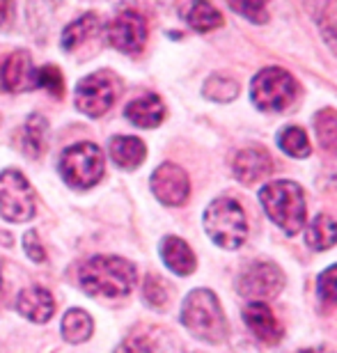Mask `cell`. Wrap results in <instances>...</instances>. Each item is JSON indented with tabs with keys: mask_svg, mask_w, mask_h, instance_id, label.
<instances>
[{
	"mask_svg": "<svg viewBox=\"0 0 337 353\" xmlns=\"http://www.w3.org/2000/svg\"><path fill=\"white\" fill-rule=\"evenodd\" d=\"M205 230L209 239L223 250H236L248 236V221L241 204L232 197H218L205 211Z\"/></svg>",
	"mask_w": 337,
	"mask_h": 353,
	"instance_id": "4",
	"label": "cell"
},
{
	"mask_svg": "<svg viewBox=\"0 0 337 353\" xmlns=\"http://www.w3.org/2000/svg\"><path fill=\"white\" fill-rule=\"evenodd\" d=\"M115 353H154V344L143 335H131L119 344Z\"/></svg>",
	"mask_w": 337,
	"mask_h": 353,
	"instance_id": "31",
	"label": "cell"
},
{
	"mask_svg": "<svg viewBox=\"0 0 337 353\" xmlns=\"http://www.w3.org/2000/svg\"><path fill=\"white\" fill-rule=\"evenodd\" d=\"M58 170L72 188H92L103 176V154L94 143H76L60 154Z\"/></svg>",
	"mask_w": 337,
	"mask_h": 353,
	"instance_id": "6",
	"label": "cell"
},
{
	"mask_svg": "<svg viewBox=\"0 0 337 353\" xmlns=\"http://www.w3.org/2000/svg\"><path fill=\"white\" fill-rule=\"evenodd\" d=\"M17 312L32 323H46L53 319L55 301L48 289L34 285L21 289L17 296Z\"/></svg>",
	"mask_w": 337,
	"mask_h": 353,
	"instance_id": "14",
	"label": "cell"
},
{
	"mask_svg": "<svg viewBox=\"0 0 337 353\" xmlns=\"http://www.w3.org/2000/svg\"><path fill=\"white\" fill-rule=\"evenodd\" d=\"M32 62L28 51H14L0 65V88L5 92H21L32 88Z\"/></svg>",
	"mask_w": 337,
	"mask_h": 353,
	"instance_id": "15",
	"label": "cell"
},
{
	"mask_svg": "<svg viewBox=\"0 0 337 353\" xmlns=\"http://www.w3.org/2000/svg\"><path fill=\"white\" fill-rule=\"evenodd\" d=\"M124 115L138 129H156L165 119V105L156 94H143L126 105Z\"/></svg>",
	"mask_w": 337,
	"mask_h": 353,
	"instance_id": "16",
	"label": "cell"
},
{
	"mask_svg": "<svg viewBox=\"0 0 337 353\" xmlns=\"http://www.w3.org/2000/svg\"><path fill=\"white\" fill-rule=\"evenodd\" d=\"M14 3L10 0H0V28H10L12 26V19H14Z\"/></svg>",
	"mask_w": 337,
	"mask_h": 353,
	"instance_id": "33",
	"label": "cell"
},
{
	"mask_svg": "<svg viewBox=\"0 0 337 353\" xmlns=\"http://www.w3.org/2000/svg\"><path fill=\"white\" fill-rule=\"evenodd\" d=\"M186 21H188V26L198 32H212V30H216V28L223 26L221 12L209 3H193L191 7H188Z\"/></svg>",
	"mask_w": 337,
	"mask_h": 353,
	"instance_id": "25",
	"label": "cell"
},
{
	"mask_svg": "<svg viewBox=\"0 0 337 353\" xmlns=\"http://www.w3.org/2000/svg\"><path fill=\"white\" fill-rule=\"evenodd\" d=\"M181 323L193 337L218 344L227 337V319L212 289H193L181 303Z\"/></svg>",
	"mask_w": 337,
	"mask_h": 353,
	"instance_id": "2",
	"label": "cell"
},
{
	"mask_svg": "<svg viewBox=\"0 0 337 353\" xmlns=\"http://www.w3.org/2000/svg\"><path fill=\"white\" fill-rule=\"evenodd\" d=\"M108 154L117 168H122V170H136L147 159V147L136 136H115L108 143Z\"/></svg>",
	"mask_w": 337,
	"mask_h": 353,
	"instance_id": "18",
	"label": "cell"
},
{
	"mask_svg": "<svg viewBox=\"0 0 337 353\" xmlns=\"http://www.w3.org/2000/svg\"><path fill=\"white\" fill-rule=\"evenodd\" d=\"M202 94L212 101H218V103H227L232 99H236L238 94V83L229 76H223V74H214L209 76L202 85Z\"/></svg>",
	"mask_w": 337,
	"mask_h": 353,
	"instance_id": "26",
	"label": "cell"
},
{
	"mask_svg": "<svg viewBox=\"0 0 337 353\" xmlns=\"http://www.w3.org/2000/svg\"><path fill=\"white\" fill-rule=\"evenodd\" d=\"M243 321L250 328V333L264 344H278L285 335L278 316L273 314V310L266 303H250V305H245Z\"/></svg>",
	"mask_w": 337,
	"mask_h": 353,
	"instance_id": "13",
	"label": "cell"
},
{
	"mask_svg": "<svg viewBox=\"0 0 337 353\" xmlns=\"http://www.w3.org/2000/svg\"><path fill=\"white\" fill-rule=\"evenodd\" d=\"M236 289L250 303L271 301L285 289V273L273 262H255L241 273Z\"/></svg>",
	"mask_w": 337,
	"mask_h": 353,
	"instance_id": "9",
	"label": "cell"
},
{
	"mask_svg": "<svg viewBox=\"0 0 337 353\" xmlns=\"http://www.w3.org/2000/svg\"><path fill=\"white\" fill-rule=\"evenodd\" d=\"M161 257H163V264L170 268L172 273L177 275H191L198 266V259H195V252L191 250L184 239L179 236H165L161 241Z\"/></svg>",
	"mask_w": 337,
	"mask_h": 353,
	"instance_id": "17",
	"label": "cell"
},
{
	"mask_svg": "<svg viewBox=\"0 0 337 353\" xmlns=\"http://www.w3.org/2000/svg\"><path fill=\"white\" fill-rule=\"evenodd\" d=\"M37 214L34 190L19 170L0 172V216L7 223H28Z\"/></svg>",
	"mask_w": 337,
	"mask_h": 353,
	"instance_id": "8",
	"label": "cell"
},
{
	"mask_svg": "<svg viewBox=\"0 0 337 353\" xmlns=\"http://www.w3.org/2000/svg\"><path fill=\"white\" fill-rule=\"evenodd\" d=\"M317 294L319 301L328 307L337 305V264L328 266L317 280Z\"/></svg>",
	"mask_w": 337,
	"mask_h": 353,
	"instance_id": "29",
	"label": "cell"
},
{
	"mask_svg": "<svg viewBox=\"0 0 337 353\" xmlns=\"http://www.w3.org/2000/svg\"><path fill=\"white\" fill-rule=\"evenodd\" d=\"M232 172L241 183L250 186V183L264 181L273 172V159L262 147H245L232 161Z\"/></svg>",
	"mask_w": 337,
	"mask_h": 353,
	"instance_id": "12",
	"label": "cell"
},
{
	"mask_svg": "<svg viewBox=\"0 0 337 353\" xmlns=\"http://www.w3.org/2000/svg\"><path fill=\"white\" fill-rule=\"evenodd\" d=\"M278 147L292 159L310 157V140H307V133L300 126H285L278 133Z\"/></svg>",
	"mask_w": 337,
	"mask_h": 353,
	"instance_id": "24",
	"label": "cell"
},
{
	"mask_svg": "<svg viewBox=\"0 0 337 353\" xmlns=\"http://www.w3.org/2000/svg\"><path fill=\"white\" fill-rule=\"evenodd\" d=\"M101 30V19L96 14H83L81 19L72 21L65 30H62V39L60 44L65 51H76L79 46H83L85 41H90L92 37H96Z\"/></svg>",
	"mask_w": 337,
	"mask_h": 353,
	"instance_id": "19",
	"label": "cell"
},
{
	"mask_svg": "<svg viewBox=\"0 0 337 353\" xmlns=\"http://www.w3.org/2000/svg\"><path fill=\"white\" fill-rule=\"evenodd\" d=\"M23 250H25V255L32 259V262H46V250H44V245L39 243V239H37V232L30 230V232H25V236H23Z\"/></svg>",
	"mask_w": 337,
	"mask_h": 353,
	"instance_id": "32",
	"label": "cell"
},
{
	"mask_svg": "<svg viewBox=\"0 0 337 353\" xmlns=\"http://www.w3.org/2000/svg\"><path fill=\"white\" fill-rule=\"evenodd\" d=\"M79 285L90 296L122 299L136 285V266L117 255H94L81 264Z\"/></svg>",
	"mask_w": 337,
	"mask_h": 353,
	"instance_id": "1",
	"label": "cell"
},
{
	"mask_svg": "<svg viewBox=\"0 0 337 353\" xmlns=\"http://www.w3.org/2000/svg\"><path fill=\"white\" fill-rule=\"evenodd\" d=\"M298 353H331V351L321 349V347H314V349H303V351H298Z\"/></svg>",
	"mask_w": 337,
	"mask_h": 353,
	"instance_id": "34",
	"label": "cell"
},
{
	"mask_svg": "<svg viewBox=\"0 0 337 353\" xmlns=\"http://www.w3.org/2000/svg\"><path fill=\"white\" fill-rule=\"evenodd\" d=\"M150 186L154 197L161 204H165V207H181V204H186L188 195H191L188 174L174 163H161L152 172Z\"/></svg>",
	"mask_w": 337,
	"mask_h": 353,
	"instance_id": "11",
	"label": "cell"
},
{
	"mask_svg": "<svg viewBox=\"0 0 337 353\" xmlns=\"http://www.w3.org/2000/svg\"><path fill=\"white\" fill-rule=\"evenodd\" d=\"M32 88L46 90L51 97H62L65 92V81H62V72L53 65H44L32 72Z\"/></svg>",
	"mask_w": 337,
	"mask_h": 353,
	"instance_id": "27",
	"label": "cell"
},
{
	"mask_svg": "<svg viewBox=\"0 0 337 353\" xmlns=\"http://www.w3.org/2000/svg\"><path fill=\"white\" fill-rule=\"evenodd\" d=\"M60 330H62V337H65L69 344H83L92 337L94 321L85 310L72 307V310H67L65 316H62Z\"/></svg>",
	"mask_w": 337,
	"mask_h": 353,
	"instance_id": "21",
	"label": "cell"
},
{
	"mask_svg": "<svg viewBox=\"0 0 337 353\" xmlns=\"http://www.w3.org/2000/svg\"><path fill=\"white\" fill-rule=\"evenodd\" d=\"M264 214L278 225L285 234L296 236L305 228V193L294 181H271L259 190Z\"/></svg>",
	"mask_w": 337,
	"mask_h": 353,
	"instance_id": "3",
	"label": "cell"
},
{
	"mask_svg": "<svg viewBox=\"0 0 337 353\" xmlns=\"http://www.w3.org/2000/svg\"><path fill=\"white\" fill-rule=\"evenodd\" d=\"M296 94V81L283 67H266L250 83V99L262 112H280L289 108Z\"/></svg>",
	"mask_w": 337,
	"mask_h": 353,
	"instance_id": "5",
	"label": "cell"
},
{
	"mask_svg": "<svg viewBox=\"0 0 337 353\" xmlns=\"http://www.w3.org/2000/svg\"><path fill=\"white\" fill-rule=\"evenodd\" d=\"M232 12L241 14L243 19L252 21V23H266L269 21V12H266L264 3H232Z\"/></svg>",
	"mask_w": 337,
	"mask_h": 353,
	"instance_id": "30",
	"label": "cell"
},
{
	"mask_svg": "<svg viewBox=\"0 0 337 353\" xmlns=\"http://www.w3.org/2000/svg\"><path fill=\"white\" fill-rule=\"evenodd\" d=\"M0 285H3V275H0Z\"/></svg>",
	"mask_w": 337,
	"mask_h": 353,
	"instance_id": "35",
	"label": "cell"
},
{
	"mask_svg": "<svg viewBox=\"0 0 337 353\" xmlns=\"http://www.w3.org/2000/svg\"><path fill=\"white\" fill-rule=\"evenodd\" d=\"M314 133L319 145L337 159V112L333 108H324L314 115Z\"/></svg>",
	"mask_w": 337,
	"mask_h": 353,
	"instance_id": "23",
	"label": "cell"
},
{
	"mask_svg": "<svg viewBox=\"0 0 337 353\" xmlns=\"http://www.w3.org/2000/svg\"><path fill=\"white\" fill-rule=\"evenodd\" d=\"M122 90V83L112 72H94L79 81L74 92V103L83 115L101 117L110 110V105L117 101V94Z\"/></svg>",
	"mask_w": 337,
	"mask_h": 353,
	"instance_id": "7",
	"label": "cell"
},
{
	"mask_svg": "<svg viewBox=\"0 0 337 353\" xmlns=\"http://www.w3.org/2000/svg\"><path fill=\"white\" fill-rule=\"evenodd\" d=\"M106 41L122 53H140L147 41V21L138 12H122L106 26Z\"/></svg>",
	"mask_w": 337,
	"mask_h": 353,
	"instance_id": "10",
	"label": "cell"
},
{
	"mask_svg": "<svg viewBox=\"0 0 337 353\" xmlns=\"http://www.w3.org/2000/svg\"><path fill=\"white\" fill-rule=\"evenodd\" d=\"M46 143H48V122L44 115L39 112H32L30 117L25 119L23 124V133H21V147L30 159H37L46 152Z\"/></svg>",
	"mask_w": 337,
	"mask_h": 353,
	"instance_id": "20",
	"label": "cell"
},
{
	"mask_svg": "<svg viewBox=\"0 0 337 353\" xmlns=\"http://www.w3.org/2000/svg\"><path fill=\"white\" fill-rule=\"evenodd\" d=\"M143 299L150 307L161 310L167 305V301H170V287L165 285L163 278L150 273L143 282Z\"/></svg>",
	"mask_w": 337,
	"mask_h": 353,
	"instance_id": "28",
	"label": "cell"
},
{
	"mask_svg": "<svg viewBox=\"0 0 337 353\" xmlns=\"http://www.w3.org/2000/svg\"><path fill=\"white\" fill-rule=\"evenodd\" d=\"M305 243L312 250H328L337 243V221L326 214H319L305 230Z\"/></svg>",
	"mask_w": 337,
	"mask_h": 353,
	"instance_id": "22",
	"label": "cell"
}]
</instances>
